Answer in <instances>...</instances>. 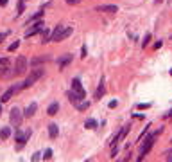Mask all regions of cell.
<instances>
[{"mask_svg": "<svg viewBox=\"0 0 172 162\" xmlns=\"http://www.w3.org/2000/svg\"><path fill=\"white\" fill-rule=\"evenodd\" d=\"M68 99H70V103H74V104H77V103L81 101L83 97H81V96H79L77 92H74V90H72V92H68Z\"/></svg>", "mask_w": 172, "mask_h": 162, "instance_id": "9a60e30c", "label": "cell"}, {"mask_svg": "<svg viewBox=\"0 0 172 162\" xmlns=\"http://www.w3.org/2000/svg\"><path fill=\"white\" fill-rule=\"evenodd\" d=\"M43 159H45V160L52 159V150H47V151H45V155H43Z\"/></svg>", "mask_w": 172, "mask_h": 162, "instance_id": "4316f807", "label": "cell"}, {"mask_svg": "<svg viewBox=\"0 0 172 162\" xmlns=\"http://www.w3.org/2000/svg\"><path fill=\"white\" fill-rule=\"evenodd\" d=\"M76 106H77V110H86V108L90 106V103H88V101H79Z\"/></svg>", "mask_w": 172, "mask_h": 162, "instance_id": "7402d4cb", "label": "cell"}, {"mask_svg": "<svg viewBox=\"0 0 172 162\" xmlns=\"http://www.w3.org/2000/svg\"><path fill=\"white\" fill-rule=\"evenodd\" d=\"M31 133H32V132H31V130H27V132H25V133H16V141H18V146H23V144H25V139H29V137H31Z\"/></svg>", "mask_w": 172, "mask_h": 162, "instance_id": "7c38bea8", "label": "cell"}, {"mask_svg": "<svg viewBox=\"0 0 172 162\" xmlns=\"http://www.w3.org/2000/svg\"><path fill=\"white\" fill-rule=\"evenodd\" d=\"M167 117H172V110L169 112V114H167Z\"/></svg>", "mask_w": 172, "mask_h": 162, "instance_id": "e575fe53", "label": "cell"}, {"mask_svg": "<svg viewBox=\"0 0 172 162\" xmlns=\"http://www.w3.org/2000/svg\"><path fill=\"white\" fill-rule=\"evenodd\" d=\"M15 74L16 76H22V74H25V70H27V58L25 56H18L16 58V65H15Z\"/></svg>", "mask_w": 172, "mask_h": 162, "instance_id": "5b68a950", "label": "cell"}, {"mask_svg": "<svg viewBox=\"0 0 172 162\" xmlns=\"http://www.w3.org/2000/svg\"><path fill=\"white\" fill-rule=\"evenodd\" d=\"M170 40H172V36H170Z\"/></svg>", "mask_w": 172, "mask_h": 162, "instance_id": "f35d334b", "label": "cell"}, {"mask_svg": "<svg viewBox=\"0 0 172 162\" xmlns=\"http://www.w3.org/2000/svg\"><path fill=\"white\" fill-rule=\"evenodd\" d=\"M11 76H16V74H15V69H11L9 63H7L0 69V78H11Z\"/></svg>", "mask_w": 172, "mask_h": 162, "instance_id": "9c48e42d", "label": "cell"}, {"mask_svg": "<svg viewBox=\"0 0 172 162\" xmlns=\"http://www.w3.org/2000/svg\"><path fill=\"white\" fill-rule=\"evenodd\" d=\"M57 110H59V104H57V103H52V104L47 108V114H49V115H56Z\"/></svg>", "mask_w": 172, "mask_h": 162, "instance_id": "e0dca14e", "label": "cell"}, {"mask_svg": "<svg viewBox=\"0 0 172 162\" xmlns=\"http://www.w3.org/2000/svg\"><path fill=\"white\" fill-rule=\"evenodd\" d=\"M22 2H27V0H22Z\"/></svg>", "mask_w": 172, "mask_h": 162, "instance_id": "74e56055", "label": "cell"}, {"mask_svg": "<svg viewBox=\"0 0 172 162\" xmlns=\"http://www.w3.org/2000/svg\"><path fill=\"white\" fill-rule=\"evenodd\" d=\"M23 11H25V2H22V0H20V2H18V15H22Z\"/></svg>", "mask_w": 172, "mask_h": 162, "instance_id": "484cf974", "label": "cell"}, {"mask_svg": "<svg viewBox=\"0 0 172 162\" xmlns=\"http://www.w3.org/2000/svg\"><path fill=\"white\" fill-rule=\"evenodd\" d=\"M39 159H41V153H34L32 155V160H39Z\"/></svg>", "mask_w": 172, "mask_h": 162, "instance_id": "4dcf8cb0", "label": "cell"}, {"mask_svg": "<svg viewBox=\"0 0 172 162\" xmlns=\"http://www.w3.org/2000/svg\"><path fill=\"white\" fill-rule=\"evenodd\" d=\"M43 29H45V23H43V22H36V23H34V27H32L31 31H27V33H25V36H27V38H29V36H34L36 33L43 31Z\"/></svg>", "mask_w": 172, "mask_h": 162, "instance_id": "ba28073f", "label": "cell"}, {"mask_svg": "<svg viewBox=\"0 0 172 162\" xmlns=\"http://www.w3.org/2000/svg\"><path fill=\"white\" fill-rule=\"evenodd\" d=\"M7 4V0H0V5H5Z\"/></svg>", "mask_w": 172, "mask_h": 162, "instance_id": "836d02e7", "label": "cell"}, {"mask_svg": "<svg viewBox=\"0 0 172 162\" xmlns=\"http://www.w3.org/2000/svg\"><path fill=\"white\" fill-rule=\"evenodd\" d=\"M72 27H65V25H57L56 29L52 31V34H50V40L52 41H63V40H66L68 36H72Z\"/></svg>", "mask_w": 172, "mask_h": 162, "instance_id": "6da1fadb", "label": "cell"}, {"mask_svg": "<svg viewBox=\"0 0 172 162\" xmlns=\"http://www.w3.org/2000/svg\"><path fill=\"white\" fill-rule=\"evenodd\" d=\"M68 63H72V54H63V56L57 60V67H59V69H65Z\"/></svg>", "mask_w": 172, "mask_h": 162, "instance_id": "30bf717a", "label": "cell"}, {"mask_svg": "<svg viewBox=\"0 0 172 162\" xmlns=\"http://www.w3.org/2000/svg\"><path fill=\"white\" fill-rule=\"evenodd\" d=\"M41 41H43V43L50 41V31H49V29H43V31H41Z\"/></svg>", "mask_w": 172, "mask_h": 162, "instance_id": "ac0fdd59", "label": "cell"}, {"mask_svg": "<svg viewBox=\"0 0 172 162\" xmlns=\"http://www.w3.org/2000/svg\"><path fill=\"white\" fill-rule=\"evenodd\" d=\"M57 133H59V130H57V124H49V135H50V139H56Z\"/></svg>", "mask_w": 172, "mask_h": 162, "instance_id": "2e32d148", "label": "cell"}, {"mask_svg": "<svg viewBox=\"0 0 172 162\" xmlns=\"http://www.w3.org/2000/svg\"><path fill=\"white\" fill-rule=\"evenodd\" d=\"M149 41H151V34H145V38H143V43H142V45H143V47H147V45H149Z\"/></svg>", "mask_w": 172, "mask_h": 162, "instance_id": "83f0119b", "label": "cell"}, {"mask_svg": "<svg viewBox=\"0 0 172 162\" xmlns=\"http://www.w3.org/2000/svg\"><path fill=\"white\" fill-rule=\"evenodd\" d=\"M102 94H104V85L100 83V86L97 88V94H95V97H97V99H100V97H102Z\"/></svg>", "mask_w": 172, "mask_h": 162, "instance_id": "603a6c76", "label": "cell"}, {"mask_svg": "<svg viewBox=\"0 0 172 162\" xmlns=\"http://www.w3.org/2000/svg\"><path fill=\"white\" fill-rule=\"evenodd\" d=\"M9 121H11V126H15V128H18L20 124H22V110L20 108H13L11 110V115H9Z\"/></svg>", "mask_w": 172, "mask_h": 162, "instance_id": "277c9868", "label": "cell"}, {"mask_svg": "<svg viewBox=\"0 0 172 162\" xmlns=\"http://www.w3.org/2000/svg\"><path fill=\"white\" fill-rule=\"evenodd\" d=\"M18 90H22V85H16V86H9V88H7V90L2 94L0 103H7L11 97H13V96H15V94H16V92H18Z\"/></svg>", "mask_w": 172, "mask_h": 162, "instance_id": "8992f818", "label": "cell"}, {"mask_svg": "<svg viewBox=\"0 0 172 162\" xmlns=\"http://www.w3.org/2000/svg\"><path fill=\"white\" fill-rule=\"evenodd\" d=\"M39 78H43V67H34L31 72H29V76H27V79L22 83V88H27V86H31V85H34Z\"/></svg>", "mask_w": 172, "mask_h": 162, "instance_id": "7a4b0ae2", "label": "cell"}, {"mask_svg": "<svg viewBox=\"0 0 172 162\" xmlns=\"http://www.w3.org/2000/svg\"><path fill=\"white\" fill-rule=\"evenodd\" d=\"M66 4L68 5H77V4H81V0H66Z\"/></svg>", "mask_w": 172, "mask_h": 162, "instance_id": "f1b7e54d", "label": "cell"}, {"mask_svg": "<svg viewBox=\"0 0 172 162\" xmlns=\"http://www.w3.org/2000/svg\"><path fill=\"white\" fill-rule=\"evenodd\" d=\"M45 61H49L47 56H45V58H34V60L31 61V65H32V67H38L39 63H45Z\"/></svg>", "mask_w": 172, "mask_h": 162, "instance_id": "ffe728a7", "label": "cell"}, {"mask_svg": "<svg viewBox=\"0 0 172 162\" xmlns=\"http://www.w3.org/2000/svg\"><path fill=\"white\" fill-rule=\"evenodd\" d=\"M84 126H86L88 130H93V128L97 126V121H95V119H88V121L84 122Z\"/></svg>", "mask_w": 172, "mask_h": 162, "instance_id": "44dd1931", "label": "cell"}, {"mask_svg": "<svg viewBox=\"0 0 172 162\" xmlns=\"http://www.w3.org/2000/svg\"><path fill=\"white\" fill-rule=\"evenodd\" d=\"M72 90H74V92H77V94H79V96L84 99V96H86V94H84V88H83L81 81L77 79V78H76V79H72Z\"/></svg>", "mask_w": 172, "mask_h": 162, "instance_id": "52a82bcc", "label": "cell"}, {"mask_svg": "<svg viewBox=\"0 0 172 162\" xmlns=\"http://www.w3.org/2000/svg\"><path fill=\"white\" fill-rule=\"evenodd\" d=\"M95 11H102V13H116L118 7H116V5H99Z\"/></svg>", "mask_w": 172, "mask_h": 162, "instance_id": "5bb4252c", "label": "cell"}, {"mask_svg": "<svg viewBox=\"0 0 172 162\" xmlns=\"http://www.w3.org/2000/svg\"><path fill=\"white\" fill-rule=\"evenodd\" d=\"M149 106H151V104H143V103H140V104H138V108H140V110H143V108H149Z\"/></svg>", "mask_w": 172, "mask_h": 162, "instance_id": "1f68e13d", "label": "cell"}, {"mask_svg": "<svg viewBox=\"0 0 172 162\" xmlns=\"http://www.w3.org/2000/svg\"><path fill=\"white\" fill-rule=\"evenodd\" d=\"M161 132H163V128H160L158 132L151 133V135H149V137L145 139L143 146H142V151H140V157H138V160H142V159H143V157H145L147 153H149V151H151V148H153V144H154V139H156V137H158V135H160Z\"/></svg>", "mask_w": 172, "mask_h": 162, "instance_id": "3957f363", "label": "cell"}, {"mask_svg": "<svg viewBox=\"0 0 172 162\" xmlns=\"http://www.w3.org/2000/svg\"><path fill=\"white\" fill-rule=\"evenodd\" d=\"M0 114H2V103H0Z\"/></svg>", "mask_w": 172, "mask_h": 162, "instance_id": "d590c367", "label": "cell"}, {"mask_svg": "<svg viewBox=\"0 0 172 162\" xmlns=\"http://www.w3.org/2000/svg\"><path fill=\"white\" fill-rule=\"evenodd\" d=\"M36 110H38V104H36V103H31V104H29V106L25 108L23 115H25V117H32V115L36 114Z\"/></svg>", "mask_w": 172, "mask_h": 162, "instance_id": "4fadbf2b", "label": "cell"}, {"mask_svg": "<svg viewBox=\"0 0 172 162\" xmlns=\"http://www.w3.org/2000/svg\"><path fill=\"white\" fill-rule=\"evenodd\" d=\"M18 47H20V41H15V43H11V45H9V49H7V51H9V52H15Z\"/></svg>", "mask_w": 172, "mask_h": 162, "instance_id": "d4e9b609", "label": "cell"}, {"mask_svg": "<svg viewBox=\"0 0 172 162\" xmlns=\"http://www.w3.org/2000/svg\"><path fill=\"white\" fill-rule=\"evenodd\" d=\"M9 135H11V130H9V128H2V130H0V139L5 141V139H9Z\"/></svg>", "mask_w": 172, "mask_h": 162, "instance_id": "d6986e66", "label": "cell"}, {"mask_svg": "<svg viewBox=\"0 0 172 162\" xmlns=\"http://www.w3.org/2000/svg\"><path fill=\"white\" fill-rule=\"evenodd\" d=\"M127 132H129V124H127V126H124V128H122V130L118 132V135H116V137L113 139V146H116L118 142L122 141V139H124V137L127 135Z\"/></svg>", "mask_w": 172, "mask_h": 162, "instance_id": "8fae6325", "label": "cell"}, {"mask_svg": "<svg viewBox=\"0 0 172 162\" xmlns=\"http://www.w3.org/2000/svg\"><path fill=\"white\" fill-rule=\"evenodd\" d=\"M158 2H163V0H156V4H158Z\"/></svg>", "mask_w": 172, "mask_h": 162, "instance_id": "8d00e7d4", "label": "cell"}, {"mask_svg": "<svg viewBox=\"0 0 172 162\" xmlns=\"http://www.w3.org/2000/svg\"><path fill=\"white\" fill-rule=\"evenodd\" d=\"M116 106V101H110V108H115Z\"/></svg>", "mask_w": 172, "mask_h": 162, "instance_id": "d6a6232c", "label": "cell"}, {"mask_svg": "<svg viewBox=\"0 0 172 162\" xmlns=\"http://www.w3.org/2000/svg\"><path fill=\"white\" fill-rule=\"evenodd\" d=\"M41 16H43V9H39V11L34 15V16H31V18H29V22H36L38 18H41Z\"/></svg>", "mask_w": 172, "mask_h": 162, "instance_id": "cb8c5ba5", "label": "cell"}, {"mask_svg": "<svg viewBox=\"0 0 172 162\" xmlns=\"http://www.w3.org/2000/svg\"><path fill=\"white\" fill-rule=\"evenodd\" d=\"M7 34H9V33H7V31H5V33H0V43H2V41H4V38H5V36H7Z\"/></svg>", "mask_w": 172, "mask_h": 162, "instance_id": "f546056e", "label": "cell"}]
</instances>
